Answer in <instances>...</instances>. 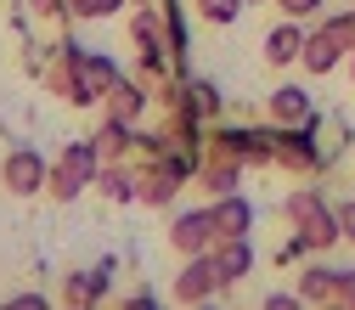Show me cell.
Returning a JSON list of instances; mask_svg holds the SVG:
<instances>
[{
  "mask_svg": "<svg viewBox=\"0 0 355 310\" xmlns=\"http://www.w3.org/2000/svg\"><path fill=\"white\" fill-rule=\"evenodd\" d=\"M158 12H164V23H169V57H181V51H187V23H181V6H175V0H158Z\"/></svg>",
  "mask_w": 355,
  "mask_h": 310,
  "instance_id": "cell-18",
  "label": "cell"
},
{
  "mask_svg": "<svg viewBox=\"0 0 355 310\" xmlns=\"http://www.w3.org/2000/svg\"><path fill=\"white\" fill-rule=\"evenodd\" d=\"M96 153H102V158H124V153H136V136H130V119H113V113H107V124L96 130Z\"/></svg>",
  "mask_w": 355,
  "mask_h": 310,
  "instance_id": "cell-15",
  "label": "cell"
},
{
  "mask_svg": "<svg viewBox=\"0 0 355 310\" xmlns=\"http://www.w3.org/2000/svg\"><path fill=\"white\" fill-rule=\"evenodd\" d=\"M338 57H344V46L333 40V28L322 23L316 34L304 40V57H299V62H304V74H333V68H338Z\"/></svg>",
  "mask_w": 355,
  "mask_h": 310,
  "instance_id": "cell-10",
  "label": "cell"
},
{
  "mask_svg": "<svg viewBox=\"0 0 355 310\" xmlns=\"http://www.w3.org/2000/svg\"><path fill=\"white\" fill-rule=\"evenodd\" d=\"M277 6H282V12H288V17L299 23V17H310V12H316V6H322V0H277Z\"/></svg>",
  "mask_w": 355,
  "mask_h": 310,
  "instance_id": "cell-24",
  "label": "cell"
},
{
  "mask_svg": "<svg viewBox=\"0 0 355 310\" xmlns=\"http://www.w3.org/2000/svg\"><path fill=\"white\" fill-rule=\"evenodd\" d=\"M187 102L198 107V119H214V113H220V85H209V79H192V85H187Z\"/></svg>",
  "mask_w": 355,
  "mask_h": 310,
  "instance_id": "cell-17",
  "label": "cell"
},
{
  "mask_svg": "<svg viewBox=\"0 0 355 310\" xmlns=\"http://www.w3.org/2000/svg\"><path fill=\"white\" fill-rule=\"evenodd\" d=\"M214 271H220V288L243 282V277L254 271V243H248V237H220V248H214Z\"/></svg>",
  "mask_w": 355,
  "mask_h": 310,
  "instance_id": "cell-6",
  "label": "cell"
},
{
  "mask_svg": "<svg viewBox=\"0 0 355 310\" xmlns=\"http://www.w3.org/2000/svg\"><path fill=\"white\" fill-rule=\"evenodd\" d=\"M214 237H220V232H214V214H209V209H187V214L169 226V243L181 248V254H209Z\"/></svg>",
  "mask_w": 355,
  "mask_h": 310,
  "instance_id": "cell-5",
  "label": "cell"
},
{
  "mask_svg": "<svg viewBox=\"0 0 355 310\" xmlns=\"http://www.w3.org/2000/svg\"><path fill=\"white\" fill-rule=\"evenodd\" d=\"M243 6H248V0H198V17L203 23H237Z\"/></svg>",
  "mask_w": 355,
  "mask_h": 310,
  "instance_id": "cell-19",
  "label": "cell"
},
{
  "mask_svg": "<svg viewBox=\"0 0 355 310\" xmlns=\"http://www.w3.org/2000/svg\"><path fill=\"white\" fill-rule=\"evenodd\" d=\"M338 237H344V243H355V198H349V203H338Z\"/></svg>",
  "mask_w": 355,
  "mask_h": 310,
  "instance_id": "cell-23",
  "label": "cell"
},
{
  "mask_svg": "<svg viewBox=\"0 0 355 310\" xmlns=\"http://www.w3.org/2000/svg\"><path fill=\"white\" fill-rule=\"evenodd\" d=\"M299 299H304V304H333V299H338V271L310 265V271L299 277Z\"/></svg>",
  "mask_w": 355,
  "mask_h": 310,
  "instance_id": "cell-14",
  "label": "cell"
},
{
  "mask_svg": "<svg viewBox=\"0 0 355 310\" xmlns=\"http://www.w3.org/2000/svg\"><path fill=\"white\" fill-rule=\"evenodd\" d=\"M220 293V271H214V254H187L181 277H175V304H203Z\"/></svg>",
  "mask_w": 355,
  "mask_h": 310,
  "instance_id": "cell-4",
  "label": "cell"
},
{
  "mask_svg": "<svg viewBox=\"0 0 355 310\" xmlns=\"http://www.w3.org/2000/svg\"><path fill=\"white\" fill-rule=\"evenodd\" d=\"M248 6H259V0H248Z\"/></svg>",
  "mask_w": 355,
  "mask_h": 310,
  "instance_id": "cell-28",
  "label": "cell"
},
{
  "mask_svg": "<svg viewBox=\"0 0 355 310\" xmlns=\"http://www.w3.org/2000/svg\"><path fill=\"white\" fill-rule=\"evenodd\" d=\"M96 192H102L107 203H136V181L119 175V169H102V175H96Z\"/></svg>",
  "mask_w": 355,
  "mask_h": 310,
  "instance_id": "cell-16",
  "label": "cell"
},
{
  "mask_svg": "<svg viewBox=\"0 0 355 310\" xmlns=\"http://www.w3.org/2000/svg\"><path fill=\"white\" fill-rule=\"evenodd\" d=\"M304 254H310V237H304V232H293V237L277 248V265H293V259H304Z\"/></svg>",
  "mask_w": 355,
  "mask_h": 310,
  "instance_id": "cell-22",
  "label": "cell"
},
{
  "mask_svg": "<svg viewBox=\"0 0 355 310\" xmlns=\"http://www.w3.org/2000/svg\"><path fill=\"white\" fill-rule=\"evenodd\" d=\"M102 164V153H96V141H68V153L57 158V169H51V181H46V192L57 198V203H68V198H79L85 187L96 181V169Z\"/></svg>",
  "mask_w": 355,
  "mask_h": 310,
  "instance_id": "cell-1",
  "label": "cell"
},
{
  "mask_svg": "<svg viewBox=\"0 0 355 310\" xmlns=\"http://www.w3.org/2000/svg\"><path fill=\"white\" fill-rule=\"evenodd\" d=\"M102 102H107V113H113V119H136V113L147 107V85H136V79H113Z\"/></svg>",
  "mask_w": 355,
  "mask_h": 310,
  "instance_id": "cell-13",
  "label": "cell"
},
{
  "mask_svg": "<svg viewBox=\"0 0 355 310\" xmlns=\"http://www.w3.org/2000/svg\"><path fill=\"white\" fill-rule=\"evenodd\" d=\"M0 181H6V192H17V198H34V192H46L51 169H46V158H40L34 147H17V153H6V164H0Z\"/></svg>",
  "mask_w": 355,
  "mask_h": 310,
  "instance_id": "cell-3",
  "label": "cell"
},
{
  "mask_svg": "<svg viewBox=\"0 0 355 310\" xmlns=\"http://www.w3.org/2000/svg\"><path fill=\"white\" fill-rule=\"evenodd\" d=\"M349 85H355V57H349Z\"/></svg>",
  "mask_w": 355,
  "mask_h": 310,
  "instance_id": "cell-27",
  "label": "cell"
},
{
  "mask_svg": "<svg viewBox=\"0 0 355 310\" xmlns=\"http://www.w3.org/2000/svg\"><path fill=\"white\" fill-rule=\"evenodd\" d=\"M209 214H214V232L220 237H248V226H254V203L248 198H232V192H220V203Z\"/></svg>",
  "mask_w": 355,
  "mask_h": 310,
  "instance_id": "cell-8",
  "label": "cell"
},
{
  "mask_svg": "<svg viewBox=\"0 0 355 310\" xmlns=\"http://www.w3.org/2000/svg\"><path fill=\"white\" fill-rule=\"evenodd\" d=\"M271 113H277V124H310V91L304 85H282V91H271Z\"/></svg>",
  "mask_w": 355,
  "mask_h": 310,
  "instance_id": "cell-12",
  "label": "cell"
},
{
  "mask_svg": "<svg viewBox=\"0 0 355 310\" xmlns=\"http://www.w3.org/2000/svg\"><path fill=\"white\" fill-rule=\"evenodd\" d=\"M333 304H355V271H338V299Z\"/></svg>",
  "mask_w": 355,
  "mask_h": 310,
  "instance_id": "cell-25",
  "label": "cell"
},
{
  "mask_svg": "<svg viewBox=\"0 0 355 310\" xmlns=\"http://www.w3.org/2000/svg\"><path fill=\"white\" fill-rule=\"evenodd\" d=\"M288 220H293V232L310 237V248L338 243V209H327L316 187H299V192L288 198Z\"/></svg>",
  "mask_w": 355,
  "mask_h": 310,
  "instance_id": "cell-2",
  "label": "cell"
},
{
  "mask_svg": "<svg viewBox=\"0 0 355 310\" xmlns=\"http://www.w3.org/2000/svg\"><path fill=\"white\" fill-rule=\"evenodd\" d=\"M34 12H40V17H57V12H62V0H34Z\"/></svg>",
  "mask_w": 355,
  "mask_h": 310,
  "instance_id": "cell-26",
  "label": "cell"
},
{
  "mask_svg": "<svg viewBox=\"0 0 355 310\" xmlns=\"http://www.w3.org/2000/svg\"><path fill=\"white\" fill-rule=\"evenodd\" d=\"M277 164H288V169H316V164H322V153L310 147V130H304V124L277 136Z\"/></svg>",
  "mask_w": 355,
  "mask_h": 310,
  "instance_id": "cell-11",
  "label": "cell"
},
{
  "mask_svg": "<svg viewBox=\"0 0 355 310\" xmlns=\"http://www.w3.org/2000/svg\"><path fill=\"white\" fill-rule=\"evenodd\" d=\"M113 271H119L113 259H102L96 271H73V277L62 282V299H68V304H96V299L107 293V277H113Z\"/></svg>",
  "mask_w": 355,
  "mask_h": 310,
  "instance_id": "cell-7",
  "label": "cell"
},
{
  "mask_svg": "<svg viewBox=\"0 0 355 310\" xmlns=\"http://www.w3.org/2000/svg\"><path fill=\"white\" fill-rule=\"evenodd\" d=\"M158 17H164V12H158V6H147L136 23H130V28H136V40H141V51H164V46H158Z\"/></svg>",
  "mask_w": 355,
  "mask_h": 310,
  "instance_id": "cell-20",
  "label": "cell"
},
{
  "mask_svg": "<svg viewBox=\"0 0 355 310\" xmlns=\"http://www.w3.org/2000/svg\"><path fill=\"white\" fill-rule=\"evenodd\" d=\"M304 40H310V34H299V23L288 17L282 28H271V34H265V62H271V68L299 62V57H304Z\"/></svg>",
  "mask_w": 355,
  "mask_h": 310,
  "instance_id": "cell-9",
  "label": "cell"
},
{
  "mask_svg": "<svg viewBox=\"0 0 355 310\" xmlns=\"http://www.w3.org/2000/svg\"><path fill=\"white\" fill-rule=\"evenodd\" d=\"M119 6H124V0H68L73 17H113Z\"/></svg>",
  "mask_w": 355,
  "mask_h": 310,
  "instance_id": "cell-21",
  "label": "cell"
},
{
  "mask_svg": "<svg viewBox=\"0 0 355 310\" xmlns=\"http://www.w3.org/2000/svg\"><path fill=\"white\" fill-rule=\"evenodd\" d=\"M141 6H147V0H141Z\"/></svg>",
  "mask_w": 355,
  "mask_h": 310,
  "instance_id": "cell-29",
  "label": "cell"
}]
</instances>
